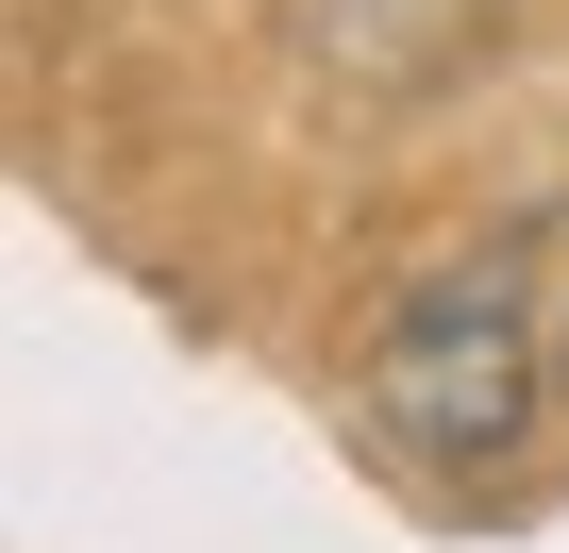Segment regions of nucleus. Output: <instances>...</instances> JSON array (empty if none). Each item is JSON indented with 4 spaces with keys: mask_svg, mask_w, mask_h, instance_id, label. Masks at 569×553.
Returning <instances> with one entry per match:
<instances>
[{
    "mask_svg": "<svg viewBox=\"0 0 569 553\" xmlns=\"http://www.w3.org/2000/svg\"><path fill=\"white\" fill-rule=\"evenodd\" d=\"M552 386H569V251H536V235L436 251L419 286L369 319V369H352L369 436H386L419 486H486V470L536 436Z\"/></svg>",
    "mask_w": 569,
    "mask_h": 553,
    "instance_id": "obj_1",
    "label": "nucleus"
}]
</instances>
